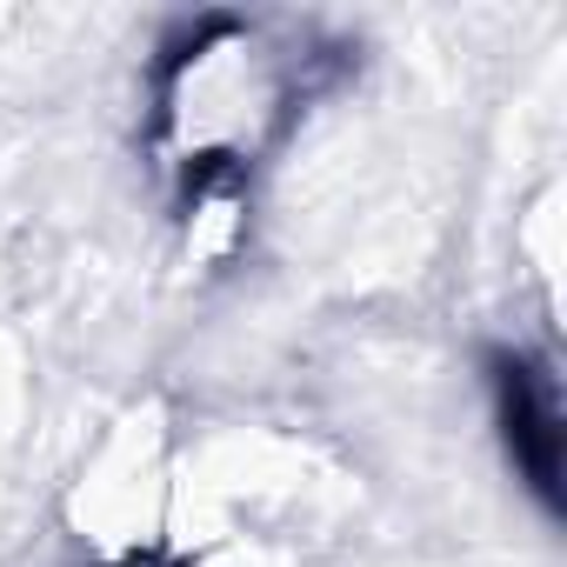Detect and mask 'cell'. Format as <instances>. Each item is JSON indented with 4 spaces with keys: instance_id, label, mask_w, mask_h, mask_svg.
Listing matches in <instances>:
<instances>
[{
    "instance_id": "1",
    "label": "cell",
    "mask_w": 567,
    "mask_h": 567,
    "mask_svg": "<svg viewBox=\"0 0 567 567\" xmlns=\"http://www.w3.org/2000/svg\"><path fill=\"white\" fill-rule=\"evenodd\" d=\"M494 388H501V421H507V441H514V461L527 467L534 494L554 501V454H560V408H554V381L540 361L527 354H501L494 361Z\"/></svg>"
}]
</instances>
